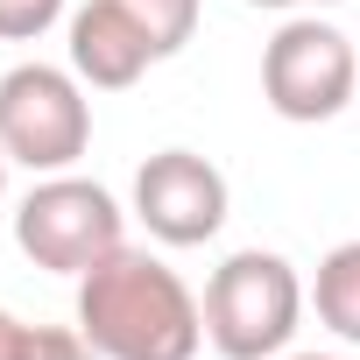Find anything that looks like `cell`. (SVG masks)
<instances>
[{"label": "cell", "mask_w": 360, "mask_h": 360, "mask_svg": "<svg viewBox=\"0 0 360 360\" xmlns=\"http://www.w3.org/2000/svg\"><path fill=\"white\" fill-rule=\"evenodd\" d=\"M0 191H8V148H0Z\"/></svg>", "instance_id": "14"}, {"label": "cell", "mask_w": 360, "mask_h": 360, "mask_svg": "<svg viewBox=\"0 0 360 360\" xmlns=\"http://www.w3.org/2000/svg\"><path fill=\"white\" fill-rule=\"evenodd\" d=\"M134 219L162 248H205L226 226V176L191 148H162L134 169Z\"/></svg>", "instance_id": "6"}, {"label": "cell", "mask_w": 360, "mask_h": 360, "mask_svg": "<svg viewBox=\"0 0 360 360\" xmlns=\"http://www.w3.org/2000/svg\"><path fill=\"white\" fill-rule=\"evenodd\" d=\"M311 304H318V325H325L332 339L360 346V240H339V248L318 262Z\"/></svg>", "instance_id": "8"}, {"label": "cell", "mask_w": 360, "mask_h": 360, "mask_svg": "<svg viewBox=\"0 0 360 360\" xmlns=\"http://www.w3.org/2000/svg\"><path fill=\"white\" fill-rule=\"evenodd\" d=\"M29 360H106L78 325H36L29 332Z\"/></svg>", "instance_id": "11"}, {"label": "cell", "mask_w": 360, "mask_h": 360, "mask_svg": "<svg viewBox=\"0 0 360 360\" xmlns=\"http://www.w3.org/2000/svg\"><path fill=\"white\" fill-rule=\"evenodd\" d=\"M92 141V106H85V78L57 71V64H15L0 78V148L8 162L57 176L85 155Z\"/></svg>", "instance_id": "3"}, {"label": "cell", "mask_w": 360, "mask_h": 360, "mask_svg": "<svg viewBox=\"0 0 360 360\" xmlns=\"http://www.w3.org/2000/svg\"><path fill=\"white\" fill-rule=\"evenodd\" d=\"M248 8H297V0H248Z\"/></svg>", "instance_id": "13"}, {"label": "cell", "mask_w": 360, "mask_h": 360, "mask_svg": "<svg viewBox=\"0 0 360 360\" xmlns=\"http://www.w3.org/2000/svg\"><path fill=\"white\" fill-rule=\"evenodd\" d=\"M297 360H332V353H297Z\"/></svg>", "instance_id": "15"}, {"label": "cell", "mask_w": 360, "mask_h": 360, "mask_svg": "<svg viewBox=\"0 0 360 360\" xmlns=\"http://www.w3.org/2000/svg\"><path fill=\"white\" fill-rule=\"evenodd\" d=\"M353 92H360V50L332 22L297 15V22H283L269 36V50H262V99L283 120H297V127L332 120V113L353 106Z\"/></svg>", "instance_id": "5"}, {"label": "cell", "mask_w": 360, "mask_h": 360, "mask_svg": "<svg viewBox=\"0 0 360 360\" xmlns=\"http://www.w3.org/2000/svg\"><path fill=\"white\" fill-rule=\"evenodd\" d=\"M15 248L36 269H50V276H85L113 248H127L120 240V205H113V191L92 184V176L57 169L15 205Z\"/></svg>", "instance_id": "4"}, {"label": "cell", "mask_w": 360, "mask_h": 360, "mask_svg": "<svg viewBox=\"0 0 360 360\" xmlns=\"http://www.w3.org/2000/svg\"><path fill=\"white\" fill-rule=\"evenodd\" d=\"M64 15V0H0V43H36Z\"/></svg>", "instance_id": "10"}, {"label": "cell", "mask_w": 360, "mask_h": 360, "mask_svg": "<svg viewBox=\"0 0 360 360\" xmlns=\"http://www.w3.org/2000/svg\"><path fill=\"white\" fill-rule=\"evenodd\" d=\"M78 332L106 360H198L205 304L184 290L169 262L113 248L99 269L78 276Z\"/></svg>", "instance_id": "1"}, {"label": "cell", "mask_w": 360, "mask_h": 360, "mask_svg": "<svg viewBox=\"0 0 360 360\" xmlns=\"http://www.w3.org/2000/svg\"><path fill=\"white\" fill-rule=\"evenodd\" d=\"M120 8L134 15V29L148 36L155 57H176V50L198 36V0H120Z\"/></svg>", "instance_id": "9"}, {"label": "cell", "mask_w": 360, "mask_h": 360, "mask_svg": "<svg viewBox=\"0 0 360 360\" xmlns=\"http://www.w3.org/2000/svg\"><path fill=\"white\" fill-rule=\"evenodd\" d=\"M148 64H162V57L148 50V36L134 29V15L120 0H85L71 15V71L92 92H127Z\"/></svg>", "instance_id": "7"}, {"label": "cell", "mask_w": 360, "mask_h": 360, "mask_svg": "<svg viewBox=\"0 0 360 360\" xmlns=\"http://www.w3.org/2000/svg\"><path fill=\"white\" fill-rule=\"evenodd\" d=\"M297 318H304V283L269 248L226 255L205 283V339L219 346V360H276Z\"/></svg>", "instance_id": "2"}, {"label": "cell", "mask_w": 360, "mask_h": 360, "mask_svg": "<svg viewBox=\"0 0 360 360\" xmlns=\"http://www.w3.org/2000/svg\"><path fill=\"white\" fill-rule=\"evenodd\" d=\"M29 332L36 325H22L15 311H0V360H29Z\"/></svg>", "instance_id": "12"}]
</instances>
